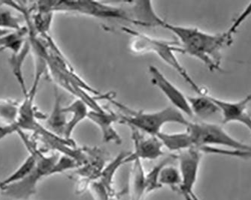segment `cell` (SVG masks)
I'll return each instance as SVG.
<instances>
[{
  "label": "cell",
  "mask_w": 251,
  "mask_h": 200,
  "mask_svg": "<svg viewBox=\"0 0 251 200\" xmlns=\"http://www.w3.org/2000/svg\"><path fill=\"white\" fill-rule=\"evenodd\" d=\"M251 15V2L223 33H208L198 28L171 24L166 21L163 28L176 35L184 53L204 63L211 71H221L223 50L232 43L237 29Z\"/></svg>",
  "instance_id": "6da1fadb"
},
{
  "label": "cell",
  "mask_w": 251,
  "mask_h": 200,
  "mask_svg": "<svg viewBox=\"0 0 251 200\" xmlns=\"http://www.w3.org/2000/svg\"><path fill=\"white\" fill-rule=\"evenodd\" d=\"M122 31L131 36L130 49L132 52L139 54L154 53L166 64L176 70L197 93V95H203L206 92L205 90L196 84L177 60L176 53H184L180 44L173 42L154 39L127 27H123Z\"/></svg>",
  "instance_id": "7a4b0ae2"
},
{
  "label": "cell",
  "mask_w": 251,
  "mask_h": 200,
  "mask_svg": "<svg viewBox=\"0 0 251 200\" xmlns=\"http://www.w3.org/2000/svg\"><path fill=\"white\" fill-rule=\"evenodd\" d=\"M113 103L127 114L119 115V123L128 125L129 128H135L150 136H156L161 133L162 128L166 124L176 123L186 127L189 122L184 114L173 106L153 112H143L127 109L125 106L115 101Z\"/></svg>",
  "instance_id": "3957f363"
},
{
  "label": "cell",
  "mask_w": 251,
  "mask_h": 200,
  "mask_svg": "<svg viewBox=\"0 0 251 200\" xmlns=\"http://www.w3.org/2000/svg\"><path fill=\"white\" fill-rule=\"evenodd\" d=\"M28 150L33 151L36 156V166L32 171L25 179L15 184H11L2 188V191L7 197L17 200H27L36 193V188L39 181L47 176H51L52 170L58 160L59 155L53 154L46 156L42 154L29 140L25 132L18 133Z\"/></svg>",
  "instance_id": "277c9868"
},
{
  "label": "cell",
  "mask_w": 251,
  "mask_h": 200,
  "mask_svg": "<svg viewBox=\"0 0 251 200\" xmlns=\"http://www.w3.org/2000/svg\"><path fill=\"white\" fill-rule=\"evenodd\" d=\"M194 148L216 147L251 153V146L231 136L221 125L209 122H190L186 126Z\"/></svg>",
  "instance_id": "5b68a950"
},
{
  "label": "cell",
  "mask_w": 251,
  "mask_h": 200,
  "mask_svg": "<svg viewBox=\"0 0 251 200\" xmlns=\"http://www.w3.org/2000/svg\"><path fill=\"white\" fill-rule=\"evenodd\" d=\"M50 11H66L82 14L104 19H116L126 21L133 24L130 4L128 6L109 5L94 1H50L46 2Z\"/></svg>",
  "instance_id": "8992f818"
},
{
  "label": "cell",
  "mask_w": 251,
  "mask_h": 200,
  "mask_svg": "<svg viewBox=\"0 0 251 200\" xmlns=\"http://www.w3.org/2000/svg\"><path fill=\"white\" fill-rule=\"evenodd\" d=\"M202 154L200 149L192 148L179 152L176 156L179 161L178 169L181 176V184L177 191L184 197H196L194 187L198 179Z\"/></svg>",
  "instance_id": "52a82bcc"
},
{
  "label": "cell",
  "mask_w": 251,
  "mask_h": 200,
  "mask_svg": "<svg viewBox=\"0 0 251 200\" xmlns=\"http://www.w3.org/2000/svg\"><path fill=\"white\" fill-rule=\"evenodd\" d=\"M151 76V81L154 87L163 93L166 98L172 103L173 107L181 112L184 115L193 117L187 96L153 66L148 68Z\"/></svg>",
  "instance_id": "ba28073f"
},
{
  "label": "cell",
  "mask_w": 251,
  "mask_h": 200,
  "mask_svg": "<svg viewBox=\"0 0 251 200\" xmlns=\"http://www.w3.org/2000/svg\"><path fill=\"white\" fill-rule=\"evenodd\" d=\"M132 132V142H133L134 152L129 153L126 158V163H132L134 160H153L163 156V146L161 141L157 136H145L142 132L130 128Z\"/></svg>",
  "instance_id": "9c48e42d"
},
{
  "label": "cell",
  "mask_w": 251,
  "mask_h": 200,
  "mask_svg": "<svg viewBox=\"0 0 251 200\" xmlns=\"http://www.w3.org/2000/svg\"><path fill=\"white\" fill-rule=\"evenodd\" d=\"M120 115L112 111L103 109L101 111H90L87 119L95 124L102 136L105 143H115L121 145L122 139L114 128V124L119 122Z\"/></svg>",
  "instance_id": "30bf717a"
},
{
  "label": "cell",
  "mask_w": 251,
  "mask_h": 200,
  "mask_svg": "<svg viewBox=\"0 0 251 200\" xmlns=\"http://www.w3.org/2000/svg\"><path fill=\"white\" fill-rule=\"evenodd\" d=\"M213 102L217 105L222 114L223 124L231 122L243 123L244 120L250 115L248 112V104L251 102V95H247L237 101H225L211 95Z\"/></svg>",
  "instance_id": "8fae6325"
},
{
  "label": "cell",
  "mask_w": 251,
  "mask_h": 200,
  "mask_svg": "<svg viewBox=\"0 0 251 200\" xmlns=\"http://www.w3.org/2000/svg\"><path fill=\"white\" fill-rule=\"evenodd\" d=\"M88 106L82 100L76 98L70 105L66 108H63V111L65 113L71 114L72 116L70 120H68L65 129L63 138L67 140H72L71 136L76 127L81 123L83 120L87 119L88 116Z\"/></svg>",
  "instance_id": "7c38bea8"
},
{
  "label": "cell",
  "mask_w": 251,
  "mask_h": 200,
  "mask_svg": "<svg viewBox=\"0 0 251 200\" xmlns=\"http://www.w3.org/2000/svg\"><path fill=\"white\" fill-rule=\"evenodd\" d=\"M187 99L193 115L201 119H207L220 112L219 109L213 102L211 95H208V92L204 93V95L187 96Z\"/></svg>",
  "instance_id": "4fadbf2b"
},
{
  "label": "cell",
  "mask_w": 251,
  "mask_h": 200,
  "mask_svg": "<svg viewBox=\"0 0 251 200\" xmlns=\"http://www.w3.org/2000/svg\"><path fill=\"white\" fill-rule=\"evenodd\" d=\"M163 147L171 152H183L194 148L191 138L187 132L181 133H166L161 132L157 135Z\"/></svg>",
  "instance_id": "5bb4252c"
},
{
  "label": "cell",
  "mask_w": 251,
  "mask_h": 200,
  "mask_svg": "<svg viewBox=\"0 0 251 200\" xmlns=\"http://www.w3.org/2000/svg\"><path fill=\"white\" fill-rule=\"evenodd\" d=\"M67 122L66 114L63 112L60 104V95L58 91L55 89L54 104L51 113L48 118L47 125L51 133L63 138Z\"/></svg>",
  "instance_id": "9a60e30c"
},
{
  "label": "cell",
  "mask_w": 251,
  "mask_h": 200,
  "mask_svg": "<svg viewBox=\"0 0 251 200\" xmlns=\"http://www.w3.org/2000/svg\"><path fill=\"white\" fill-rule=\"evenodd\" d=\"M133 166L131 175V200H144L146 194L145 189V173L142 161L135 160L132 162Z\"/></svg>",
  "instance_id": "2e32d148"
},
{
  "label": "cell",
  "mask_w": 251,
  "mask_h": 200,
  "mask_svg": "<svg viewBox=\"0 0 251 200\" xmlns=\"http://www.w3.org/2000/svg\"><path fill=\"white\" fill-rule=\"evenodd\" d=\"M30 47V44H29V41H27L26 44L23 47L22 50L18 53L11 54L9 60L11 70H12V73L18 80V83L19 84L24 96H26L29 91L26 88V83H25V76H24V73H23V66H24L26 56L29 53Z\"/></svg>",
  "instance_id": "e0dca14e"
},
{
  "label": "cell",
  "mask_w": 251,
  "mask_h": 200,
  "mask_svg": "<svg viewBox=\"0 0 251 200\" xmlns=\"http://www.w3.org/2000/svg\"><path fill=\"white\" fill-rule=\"evenodd\" d=\"M29 33L28 27L23 28L21 30L11 31L6 35L0 38V49L3 50H8L11 54L17 53L22 50L23 47L27 42L26 35Z\"/></svg>",
  "instance_id": "ac0fdd59"
},
{
  "label": "cell",
  "mask_w": 251,
  "mask_h": 200,
  "mask_svg": "<svg viewBox=\"0 0 251 200\" xmlns=\"http://www.w3.org/2000/svg\"><path fill=\"white\" fill-rule=\"evenodd\" d=\"M18 12L7 2H0V29L11 32L21 30L25 27Z\"/></svg>",
  "instance_id": "d6986e66"
},
{
  "label": "cell",
  "mask_w": 251,
  "mask_h": 200,
  "mask_svg": "<svg viewBox=\"0 0 251 200\" xmlns=\"http://www.w3.org/2000/svg\"><path fill=\"white\" fill-rule=\"evenodd\" d=\"M29 156L26 157L25 162L14 173L9 175L7 178L2 181H0V189H2L7 186L22 181L32 171L34 167L36 166V156L33 151L29 150Z\"/></svg>",
  "instance_id": "ffe728a7"
},
{
  "label": "cell",
  "mask_w": 251,
  "mask_h": 200,
  "mask_svg": "<svg viewBox=\"0 0 251 200\" xmlns=\"http://www.w3.org/2000/svg\"><path fill=\"white\" fill-rule=\"evenodd\" d=\"M159 181L163 187L168 186L174 191H178L181 184V176L179 169L169 165V163H166L160 172Z\"/></svg>",
  "instance_id": "44dd1931"
},
{
  "label": "cell",
  "mask_w": 251,
  "mask_h": 200,
  "mask_svg": "<svg viewBox=\"0 0 251 200\" xmlns=\"http://www.w3.org/2000/svg\"><path fill=\"white\" fill-rule=\"evenodd\" d=\"M20 103L13 100H0V122L5 125H15L18 118Z\"/></svg>",
  "instance_id": "7402d4cb"
},
{
  "label": "cell",
  "mask_w": 251,
  "mask_h": 200,
  "mask_svg": "<svg viewBox=\"0 0 251 200\" xmlns=\"http://www.w3.org/2000/svg\"><path fill=\"white\" fill-rule=\"evenodd\" d=\"M171 157L165 159L163 161L158 163L157 165L154 166L148 173H146V176H145L146 194H151V193L163 187L159 184V174H160L162 168L166 165V163H169Z\"/></svg>",
  "instance_id": "603a6c76"
},
{
  "label": "cell",
  "mask_w": 251,
  "mask_h": 200,
  "mask_svg": "<svg viewBox=\"0 0 251 200\" xmlns=\"http://www.w3.org/2000/svg\"><path fill=\"white\" fill-rule=\"evenodd\" d=\"M80 163L75 160L73 157L70 156H63L59 157L58 160L56 161L53 170H52V175L58 174V173H63L66 170H73V169L77 168Z\"/></svg>",
  "instance_id": "cb8c5ba5"
},
{
  "label": "cell",
  "mask_w": 251,
  "mask_h": 200,
  "mask_svg": "<svg viewBox=\"0 0 251 200\" xmlns=\"http://www.w3.org/2000/svg\"><path fill=\"white\" fill-rule=\"evenodd\" d=\"M242 125H245V126H246L247 128L249 129L250 131H251V115H249L248 117H247L246 119H245V121H244L243 123H242Z\"/></svg>",
  "instance_id": "d4e9b609"
}]
</instances>
